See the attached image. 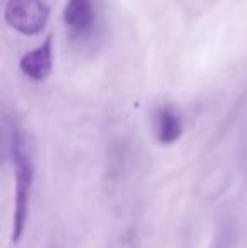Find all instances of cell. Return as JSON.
I'll return each instance as SVG.
<instances>
[{"label":"cell","mask_w":247,"mask_h":248,"mask_svg":"<svg viewBox=\"0 0 247 248\" xmlns=\"http://www.w3.org/2000/svg\"><path fill=\"white\" fill-rule=\"evenodd\" d=\"M154 130L159 144L171 145L175 142H178L183 134V122L180 113L173 107H169V105L161 107L156 111Z\"/></svg>","instance_id":"cell-5"},{"label":"cell","mask_w":247,"mask_h":248,"mask_svg":"<svg viewBox=\"0 0 247 248\" xmlns=\"http://www.w3.org/2000/svg\"><path fill=\"white\" fill-rule=\"evenodd\" d=\"M63 20L73 36H86L95 24V9L92 0H68Z\"/></svg>","instance_id":"cell-4"},{"label":"cell","mask_w":247,"mask_h":248,"mask_svg":"<svg viewBox=\"0 0 247 248\" xmlns=\"http://www.w3.org/2000/svg\"><path fill=\"white\" fill-rule=\"evenodd\" d=\"M10 157H12L14 170H16V199H14L10 242L19 243L22 240L27 219H29L36 164H34V154L29 139L24 134V130L17 127H14L10 132Z\"/></svg>","instance_id":"cell-1"},{"label":"cell","mask_w":247,"mask_h":248,"mask_svg":"<svg viewBox=\"0 0 247 248\" xmlns=\"http://www.w3.org/2000/svg\"><path fill=\"white\" fill-rule=\"evenodd\" d=\"M19 68L33 81H44L53 69V36H48L41 46L20 58Z\"/></svg>","instance_id":"cell-3"},{"label":"cell","mask_w":247,"mask_h":248,"mask_svg":"<svg viewBox=\"0 0 247 248\" xmlns=\"http://www.w3.org/2000/svg\"><path fill=\"white\" fill-rule=\"evenodd\" d=\"M3 19L19 34L36 36L46 27L49 9L43 0H9Z\"/></svg>","instance_id":"cell-2"}]
</instances>
